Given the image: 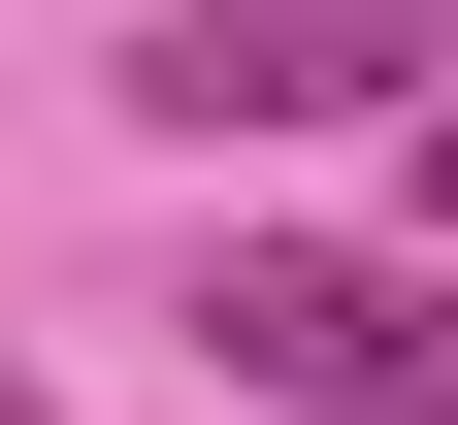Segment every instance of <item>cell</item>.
I'll list each match as a JSON object with an SVG mask.
<instances>
[{
    "instance_id": "4",
    "label": "cell",
    "mask_w": 458,
    "mask_h": 425,
    "mask_svg": "<svg viewBox=\"0 0 458 425\" xmlns=\"http://www.w3.org/2000/svg\"><path fill=\"white\" fill-rule=\"evenodd\" d=\"M0 425H33V360H0Z\"/></svg>"
},
{
    "instance_id": "1",
    "label": "cell",
    "mask_w": 458,
    "mask_h": 425,
    "mask_svg": "<svg viewBox=\"0 0 458 425\" xmlns=\"http://www.w3.org/2000/svg\"><path fill=\"white\" fill-rule=\"evenodd\" d=\"M197 360L295 425H458V262H295V229H229L197 262Z\"/></svg>"
},
{
    "instance_id": "3",
    "label": "cell",
    "mask_w": 458,
    "mask_h": 425,
    "mask_svg": "<svg viewBox=\"0 0 458 425\" xmlns=\"http://www.w3.org/2000/svg\"><path fill=\"white\" fill-rule=\"evenodd\" d=\"M426 229H458V98H426Z\"/></svg>"
},
{
    "instance_id": "2",
    "label": "cell",
    "mask_w": 458,
    "mask_h": 425,
    "mask_svg": "<svg viewBox=\"0 0 458 425\" xmlns=\"http://www.w3.org/2000/svg\"><path fill=\"white\" fill-rule=\"evenodd\" d=\"M426 66V0H164L131 33V132H327V98Z\"/></svg>"
}]
</instances>
